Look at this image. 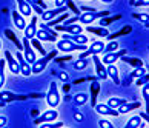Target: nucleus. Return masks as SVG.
Instances as JSON below:
<instances>
[{"label":"nucleus","instance_id":"nucleus-12","mask_svg":"<svg viewBox=\"0 0 149 128\" xmlns=\"http://www.w3.org/2000/svg\"><path fill=\"white\" fill-rule=\"evenodd\" d=\"M15 59H17V62H19L20 74H22V76H25V77L31 76V63H28V62L25 60V57H23V54H22V51H17V53H15Z\"/></svg>","mask_w":149,"mask_h":128},{"label":"nucleus","instance_id":"nucleus-5","mask_svg":"<svg viewBox=\"0 0 149 128\" xmlns=\"http://www.w3.org/2000/svg\"><path fill=\"white\" fill-rule=\"evenodd\" d=\"M103 49H104V43H103L102 40H95V42H92L91 45H89V48H86L85 51H81L79 57L86 59V57H89V56L102 54V53H103Z\"/></svg>","mask_w":149,"mask_h":128},{"label":"nucleus","instance_id":"nucleus-35","mask_svg":"<svg viewBox=\"0 0 149 128\" xmlns=\"http://www.w3.org/2000/svg\"><path fill=\"white\" fill-rule=\"evenodd\" d=\"M132 17H134V19H139L145 26H148V23H149V15L145 14V13H134V14H132Z\"/></svg>","mask_w":149,"mask_h":128},{"label":"nucleus","instance_id":"nucleus-19","mask_svg":"<svg viewBox=\"0 0 149 128\" xmlns=\"http://www.w3.org/2000/svg\"><path fill=\"white\" fill-rule=\"evenodd\" d=\"M106 74L108 77H111V80L115 83V85H120V76H118V70L114 63L106 65Z\"/></svg>","mask_w":149,"mask_h":128},{"label":"nucleus","instance_id":"nucleus-1","mask_svg":"<svg viewBox=\"0 0 149 128\" xmlns=\"http://www.w3.org/2000/svg\"><path fill=\"white\" fill-rule=\"evenodd\" d=\"M57 53H58L57 49H54V51H49L45 56H42L40 59H36V62L31 63V74H40L42 71L48 66V63L57 56Z\"/></svg>","mask_w":149,"mask_h":128},{"label":"nucleus","instance_id":"nucleus-52","mask_svg":"<svg viewBox=\"0 0 149 128\" xmlns=\"http://www.w3.org/2000/svg\"><path fill=\"white\" fill-rule=\"evenodd\" d=\"M5 105H6V103H5V102H2V101H0V108H2V107H5Z\"/></svg>","mask_w":149,"mask_h":128},{"label":"nucleus","instance_id":"nucleus-43","mask_svg":"<svg viewBox=\"0 0 149 128\" xmlns=\"http://www.w3.org/2000/svg\"><path fill=\"white\" fill-rule=\"evenodd\" d=\"M148 82H149V77H148V74H145V76L139 77V80H137V85H145V83H148Z\"/></svg>","mask_w":149,"mask_h":128},{"label":"nucleus","instance_id":"nucleus-46","mask_svg":"<svg viewBox=\"0 0 149 128\" xmlns=\"http://www.w3.org/2000/svg\"><path fill=\"white\" fill-rule=\"evenodd\" d=\"M32 2H34V3H37V5H38V6H40V8L43 9V11H45V9L48 8V6H46V3H45V2H43V0H32Z\"/></svg>","mask_w":149,"mask_h":128},{"label":"nucleus","instance_id":"nucleus-30","mask_svg":"<svg viewBox=\"0 0 149 128\" xmlns=\"http://www.w3.org/2000/svg\"><path fill=\"white\" fill-rule=\"evenodd\" d=\"M29 43H31V46H32V48H34V49H37V51H38V53H40L42 56H45V54L48 53V51H46V49H45V48H43V46H42V42H40V40H38V39H37V37H32V39H29Z\"/></svg>","mask_w":149,"mask_h":128},{"label":"nucleus","instance_id":"nucleus-45","mask_svg":"<svg viewBox=\"0 0 149 128\" xmlns=\"http://www.w3.org/2000/svg\"><path fill=\"white\" fill-rule=\"evenodd\" d=\"M6 124H8V117L6 116H0V128L6 127Z\"/></svg>","mask_w":149,"mask_h":128},{"label":"nucleus","instance_id":"nucleus-28","mask_svg":"<svg viewBox=\"0 0 149 128\" xmlns=\"http://www.w3.org/2000/svg\"><path fill=\"white\" fill-rule=\"evenodd\" d=\"M121 19V14H115V15H106V17H103L100 20V26H104L106 28L108 25H112L114 22H117Z\"/></svg>","mask_w":149,"mask_h":128},{"label":"nucleus","instance_id":"nucleus-4","mask_svg":"<svg viewBox=\"0 0 149 128\" xmlns=\"http://www.w3.org/2000/svg\"><path fill=\"white\" fill-rule=\"evenodd\" d=\"M57 51L62 53H72V51H85L86 45H77V43L68 40V39H60V40L56 42Z\"/></svg>","mask_w":149,"mask_h":128},{"label":"nucleus","instance_id":"nucleus-49","mask_svg":"<svg viewBox=\"0 0 149 128\" xmlns=\"http://www.w3.org/2000/svg\"><path fill=\"white\" fill-rule=\"evenodd\" d=\"M140 117H143L146 122H149V114H148V113H141V114H140Z\"/></svg>","mask_w":149,"mask_h":128},{"label":"nucleus","instance_id":"nucleus-2","mask_svg":"<svg viewBox=\"0 0 149 128\" xmlns=\"http://www.w3.org/2000/svg\"><path fill=\"white\" fill-rule=\"evenodd\" d=\"M106 15H111V13L109 11H94V13H81L79 15V23L80 25H91L94 23L95 20L98 19H103V17H106Z\"/></svg>","mask_w":149,"mask_h":128},{"label":"nucleus","instance_id":"nucleus-50","mask_svg":"<svg viewBox=\"0 0 149 128\" xmlns=\"http://www.w3.org/2000/svg\"><path fill=\"white\" fill-rule=\"evenodd\" d=\"M100 2H103V3H112L114 0H100Z\"/></svg>","mask_w":149,"mask_h":128},{"label":"nucleus","instance_id":"nucleus-36","mask_svg":"<svg viewBox=\"0 0 149 128\" xmlns=\"http://www.w3.org/2000/svg\"><path fill=\"white\" fill-rule=\"evenodd\" d=\"M65 5L68 6V11H72V13L77 15V17H79V15L81 14V13H80V9H79V8H77L75 5H74V0H66Z\"/></svg>","mask_w":149,"mask_h":128},{"label":"nucleus","instance_id":"nucleus-40","mask_svg":"<svg viewBox=\"0 0 149 128\" xmlns=\"http://www.w3.org/2000/svg\"><path fill=\"white\" fill-rule=\"evenodd\" d=\"M98 127L100 128H114V124H111V122L106 120V119H100L98 120Z\"/></svg>","mask_w":149,"mask_h":128},{"label":"nucleus","instance_id":"nucleus-48","mask_svg":"<svg viewBox=\"0 0 149 128\" xmlns=\"http://www.w3.org/2000/svg\"><path fill=\"white\" fill-rule=\"evenodd\" d=\"M60 79H62L63 82H66V80H68V74H66L65 71H62V73H60Z\"/></svg>","mask_w":149,"mask_h":128},{"label":"nucleus","instance_id":"nucleus-38","mask_svg":"<svg viewBox=\"0 0 149 128\" xmlns=\"http://www.w3.org/2000/svg\"><path fill=\"white\" fill-rule=\"evenodd\" d=\"M5 66H6V62L0 60V88H3L5 85Z\"/></svg>","mask_w":149,"mask_h":128},{"label":"nucleus","instance_id":"nucleus-47","mask_svg":"<svg viewBox=\"0 0 149 128\" xmlns=\"http://www.w3.org/2000/svg\"><path fill=\"white\" fill-rule=\"evenodd\" d=\"M65 2H66V0H54V3H56V8L65 6Z\"/></svg>","mask_w":149,"mask_h":128},{"label":"nucleus","instance_id":"nucleus-14","mask_svg":"<svg viewBox=\"0 0 149 128\" xmlns=\"http://www.w3.org/2000/svg\"><path fill=\"white\" fill-rule=\"evenodd\" d=\"M28 96H20V94H15L13 91H0V101L5 103L14 102V101H26Z\"/></svg>","mask_w":149,"mask_h":128},{"label":"nucleus","instance_id":"nucleus-32","mask_svg":"<svg viewBox=\"0 0 149 128\" xmlns=\"http://www.w3.org/2000/svg\"><path fill=\"white\" fill-rule=\"evenodd\" d=\"M141 124V117L140 116H134V117H131L128 122H126L125 128H139Z\"/></svg>","mask_w":149,"mask_h":128},{"label":"nucleus","instance_id":"nucleus-34","mask_svg":"<svg viewBox=\"0 0 149 128\" xmlns=\"http://www.w3.org/2000/svg\"><path fill=\"white\" fill-rule=\"evenodd\" d=\"M145 74H148L146 68H145V66H139V68H134V71L131 73V77H132V79H139V77L145 76Z\"/></svg>","mask_w":149,"mask_h":128},{"label":"nucleus","instance_id":"nucleus-51","mask_svg":"<svg viewBox=\"0 0 149 128\" xmlns=\"http://www.w3.org/2000/svg\"><path fill=\"white\" fill-rule=\"evenodd\" d=\"M134 2H135V0H129V5H131V6H134Z\"/></svg>","mask_w":149,"mask_h":128},{"label":"nucleus","instance_id":"nucleus-8","mask_svg":"<svg viewBox=\"0 0 149 128\" xmlns=\"http://www.w3.org/2000/svg\"><path fill=\"white\" fill-rule=\"evenodd\" d=\"M91 57H92L94 66H95L97 79H98V80H104V79H108V74H106V65H104V63L102 62V59L98 57V54L91 56Z\"/></svg>","mask_w":149,"mask_h":128},{"label":"nucleus","instance_id":"nucleus-18","mask_svg":"<svg viewBox=\"0 0 149 128\" xmlns=\"http://www.w3.org/2000/svg\"><path fill=\"white\" fill-rule=\"evenodd\" d=\"M17 2V6H19V13L23 15V17H29L32 15V9L29 6L28 0H15Z\"/></svg>","mask_w":149,"mask_h":128},{"label":"nucleus","instance_id":"nucleus-9","mask_svg":"<svg viewBox=\"0 0 149 128\" xmlns=\"http://www.w3.org/2000/svg\"><path fill=\"white\" fill-rule=\"evenodd\" d=\"M128 54V49H117V51H111V53H104L102 62L104 65H111V63H115L117 60L121 57V56H126Z\"/></svg>","mask_w":149,"mask_h":128},{"label":"nucleus","instance_id":"nucleus-33","mask_svg":"<svg viewBox=\"0 0 149 128\" xmlns=\"http://www.w3.org/2000/svg\"><path fill=\"white\" fill-rule=\"evenodd\" d=\"M118 49V42L117 40H109L108 45H104L103 53H111V51H117Z\"/></svg>","mask_w":149,"mask_h":128},{"label":"nucleus","instance_id":"nucleus-54","mask_svg":"<svg viewBox=\"0 0 149 128\" xmlns=\"http://www.w3.org/2000/svg\"><path fill=\"white\" fill-rule=\"evenodd\" d=\"M49 2H52V0H49Z\"/></svg>","mask_w":149,"mask_h":128},{"label":"nucleus","instance_id":"nucleus-6","mask_svg":"<svg viewBox=\"0 0 149 128\" xmlns=\"http://www.w3.org/2000/svg\"><path fill=\"white\" fill-rule=\"evenodd\" d=\"M56 31H60V32H65V34H81L83 32V25H80L79 22L77 23H72V25H56Z\"/></svg>","mask_w":149,"mask_h":128},{"label":"nucleus","instance_id":"nucleus-29","mask_svg":"<svg viewBox=\"0 0 149 128\" xmlns=\"http://www.w3.org/2000/svg\"><path fill=\"white\" fill-rule=\"evenodd\" d=\"M128 101L126 99H123V97H111V99H108V102H106V105H109L111 108H115L117 110L118 107H121L123 103H126Z\"/></svg>","mask_w":149,"mask_h":128},{"label":"nucleus","instance_id":"nucleus-17","mask_svg":"<svg viewBox=\"0 0 149 128\" xmlns=\"http://www.w3.org/2000/svg\"><path fill=\"white\" fill-rule=\"evenodd\" d=\"M98 93H100V82H98V79H94L91 82V87H89V97H91V105L92 107L97 103Z\"/></svg>","mask_w":149,"mask_h":128},{"label":"nucleus","instance_id":"nucleus-15","mask_svg":"<svg viewBox=\"0 0 149 128\" xmlns=\"http://www.w3.org/2000/svg\"><path fill=\"white\" fill-rule=\"evenodd\" d=\"M94 108H95V111H97L98 114H102V116H114V117L120 116L117 110L111 108V107H109V105H106V103H95V105H94Z\"/></svg>","mask_w":149,"mask_h":128},{"label":"nucleus","instance_id":"nucleus-16","mask_svg":"<svg viewBox=\"0 0 149 128\" xmlns=\"http://www.w3.org/2000/svg\"><path fill=\"white\" fill-rule=\"evenodd\" d=\"M23 31H25V37L26 39L36 37V32H37V15H32L31 22H29V23H26Z\"/></svg>","mask_w":149,"mask_h":128},{"label":"nucleus","instance_id":"nucleus-3","mask_svg":"<svg viewBox=\"0 0 149 128\" xmlns=\"http://www.w3.org/2000/svg\"><path fill=\"white\" fill-rule=\"evenodd\" d=\"M60 93L57 88V82H51L49 83V90L46 93V103L49 108H57L60 105Z\"/></svg>","mask_w":149,"mask_h":128},{"label":"nucleus","instance_id":"nucleus-22","mask_svg":"<svg viewBox=\"0 0 149 128\" xmlns=\"http://www.w3.org/2000/svg\"><path fill=\"white\" fill-rule=\"evenodd\" d=\"M83 28H86V31H89V32H92V34H95V36H98V37H106L108 34H109V31L106 30L104 26H89V25H86V26H83Z\"/></svg>","mask_w":149,"mask_h":128},{"label":"nucleus","instance_id":"nucleus-10","mask_svg":"<svg viewBox=\"0 0 149 128\" xmlns=\"http://www.w3.org/2000/svg\"><path fill=\"white\" fill-rule=\"evenodd\" d=\"M22 46H23V51H25V60L28 63H34L36 62V59H37V56H36V51H34V48L31 46V43H29V39H23V42H22Z\"/></svg>","mask_w":149,"mask_h":128},{"label":"nucleus","instance_id":"nucleus-31","mask_svg":"<svg viewBox=\"0 0 149 128\" xmlns=\"http://www.w3.org/2000/svg\"><path fill=\"white\" fill-rule=\"evenodd\" d=\"M72 66H74V70H77V71L85 70L86 66H88V57H86V59H83V57L75 59V60H74V63H72Z\"/></svg>","mask_w":149,"mask_h":128},{"label":"nucleus","instance_id":"nucleus-41","mask_svg":"<svg viewBox=\"0 0 149 128\" xmlns=\"http://www.w3.org/2000/svg\"><path fill=\"white\" fill-rule=\"evenodd\" d=\"M77 22H79V17H77V15H74V17H68L66 20H63L62 25H72V23H77Z\"/></svg>","mask_w":149,"mask_h":128},{"label":"nucleus","instance_id":"nucleus-20","mask_svg":"<svg viewBox=\"0 0 149 128\" xmlns=\"http://www.w3.org/2000/svg\"><path fill=\"white\" fill-rule=\"evenodd\" d=\"M13 23H14V26L17 28V30H22V31H23L25 26H26L25 17L19 13V11H13Z\"/></svg>","mask_w":149,"mask_h":128},{"label":"nucleus","instance_id":"nucleus-42","mask_svg":"<svg viewBox=\"0 0 149 128\" xmlns=\"http://www.w3.org/2000/svg\"><path fill=\"white\" fill-rule=\"evenodd\" d=\"M149 5V0H135L134 2V6L139 8V6H148Z\"/></svg>","mask_w":149,"mask_h":128},{"label":"nucleus","instance_id":"nucleus-26","mask_svg":"<svg viewBox=\"0 0 149 128\" xmlns=\"http://www.w3.org/2000/svg\"><path fill=\"white\" fill-rule=\"evenodd\" d=\"M69 17V13L66 11V13H63V14H60V15H57V17H54L52 20H49V22H46V26H56V25H60V23H63V20H66Z\"/></svg>","mask_w":149,"mask_h":128},{"label":"nucleus","instance_id":"nucleus-21","mask_svg":"<svg viewBox=\"0 0 149 128\" xmlns=\"http://www.w3.org/2000/svg\"><path fill=\"white\" fill-rule=\"evenodd\" d=\"M140 102H126V103H123L121 107H118L117 108V111H118V114H126V113H131L132 110H135V108H140Z\"/></svg>","mask_w":149,"mask_h":128},{"label":"nucleus","instance_id":"nucleus-44","mask_svg":"<svg viewBox=\"0 0 149 128\" xmlns=\"http://www.w3.org/2000/svg\"><path fill=\"white\" fill-rule=\"evenodd\" d=\"M74 119L77 120V122H83V119H85V116L80 113V111H75L74 113Z\"/></svg>","mask_w":149,"mask_h":128},{"label":"nucleus","instance_id":"nucleus-37","mask_svg":"<svg viewBox=\"0 0 149 128\" xmlns=\"http://www.w3.org/2000/svg\"><path fill=\"white\" fill-rule=\"evenodd\" d=\"M141 94H143V99L146 101V108H149V82L141 85Z\"/></svg>","mask_w":149,"mask_h":128},{"label":"nucleus","instance_id":"nucleus-39","mask_svg":"<svg viewBox=\"0 0 149 128\" xmlns=\"http://www.w3.org/2000/svg\"><path fill=\"white\" fill-rule=\"evenodd\" d=\"M65 124L63 122H56V120H52V122H45V124H40L42 128H60V127H63Z\"/></svg>","mask_w":149,"mask_h":128},{"label":"nucleus","instance_id":"nucleus-25","mask_svg":"<svg viewBox=\"0 0 149 128\" xmlns=\"http://www.w3.org/2000/svg\"><path fill=\"white\" fill-rule=\"evenodd\" d=\"M72 101H74L75 105L81 107V105H85L88 101H89V94H88V93H77V94H74Z\"/></svg>","mask_w":149,"mask_h":128},{"label":"nucleus","instance_id":"nucleus-7","mask_svg":"<svg viewBox=\"0 0 149 128\" xmlns=\"http://www.w3.org/2000/svg\"><path fill=\"white\" fill-rule=\"evenodd\" d=\"M57 117H58V113L56 111V108H49L34 119V124L40 125V124H45V122H52V120H57Z\"/></svg>","mask_w":149,"mask_h":128},{"label":"nucleus","instance_id":"nucleus-11","mask_svg":"<svg viewBox=\"0 0 149 128\" xmlns=\"http://www.w3.org/2000/svg\"><path fill=\"white\" fill-rule=\"evenodd\" d=\"M66 11H68V6H66V5H65V6L54 8V9H45L40 17H42V20H43V22H49V20H52L54 17H57V15L66 13Z\"/></svg>","mask_w":149,"mask_h":128},{"label":"nucleus","instance_id":"nucleus-27","mask_svg":"<svg viewBox=\"0 0 149 128\" xmlns=\"http://www.w3.org/2000/svg\"><path fill=\"white\" fill-rule=\"evenodd\" d=\"M5 36H6V37L9 39V40L14 43L15 48H17L19 51H22V49H23V46H22V43H20V40L17 39V36H15V34H14V32L11 31V30H5Z\"/></svg>","mask_w":149,"mask_h":128},{"label":"nucleus","instance_id":"nucleus-53","mask_svg":"<svg viewBox=\"0 0 149 128\" xmlns=\"http://www.w3.org/2000/svg\"><path fill=\"white\" fill-rule=\"evenodd\" d=\"M0 49H2V40H0Z\"/></svg>","mask_w":149,"mask_h":128},{"label":"nucleus","instance_id":"nucleus-13","mask_svg":"<svg viewBox=\"0 0 149 128\" xmlns=\"http://www.w3.org/2000/svg\"><path fill=\"white\" fill-rule=\"evenodd\" d=\"M5 62H6L9 71H11V73H13L14 76L20 74L19 62H17V59H15V57H13V53H11V51H5Z\"/></svg>","mask_w":149,"mask_h":128},{"label":"nucleus","instance_id":"nucleus-24","mask_svg":"<svg viewBox=\"0 0 149 128\" xmlns=\"http://www.w3.org/2000/svg\"><path fill=\"white\" fill-rule=\"evenodd\" d=\"M118 60H121V62H125V63L131 65L132 68H139V66H143V60H141V59H135V57H126V56H121V57H120Z\"/></svg>","mask_w":149,"mask_h":128},{"label":"nucleus","instance_id":"nucleus-23","mask_svg":"<svg viewBox=\"0 0 149 128\" xmlns=\"http://www.w3.org/2000/svg\"><path fill=\"white\" fill-rule=\"evenodd\" d=\"M131 31H132V26L126 25V26H123V28H120V30H118L117 32H114V34H108L106 39H108V40H114V39H117V37H121V36L129 34Z\"/></svg>","mask_w":149,"mask_h":128}]
</instances>
